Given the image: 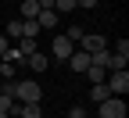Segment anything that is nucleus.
<instances>
[{
    "mask_svg": "<svg viewBox=\"0 0 129 118\" xmlns=\"http://www.w3.org/2000/svg\"><path fill=\"white\" fill-rule=\"evenodd\" d=\"M22 64H29L32 72H47V64H50V61H47V57L40 54V50H36V54H29V57H22Z\"/></svg>",
    "mask_w": 129,
    "mask_h": 118,
    "instance_id": "nucleus-9",
    "label": "nucleus"
},
{
    "mask_svg": "<svg viewBox=\"0 0 129 118\" xmlns=\"http://www.w3.org/2000/svg\"><path fill=\"white\" fill-rule=\"evenodd\" d=\"M57 18H61V14H57L54 7H47V11L36 14V25H40V29H57Z\"/></svg>",
    "mask_w": 129,
    "mask_h": 118,
    "instance_id": "nucleus-8",
    "label": "nucleus"
},
{
    "mask_svg": "<svg viewBox=\"0 0 129 118\" xmlns=\"http://www.w3.org/2000/svg\"><path fill=\"white\" fill-rule=\"evenodd\" d=\"M11 118H18V114H11Z\"/></svg>",
    "mask_w": 129,
    "mask_h": 118,
    "instance_id": "nucleus-26",
    "label": "nucleus"
},
{
    "mask_svg": "<svg viewBox=\"0 0 129 118\" xmlns=\"http://www.w3.org/2000/svg\"><path fill=\"white\" fill-rule=\"evenodd\" d=\"M104 36H97V32H86L83 40H79V50H86V54H97V50H104Z\"/></svg>",
    "mask_w": 129,
    "mask_h": 118,
    "instance_id": "nucleus-6",
    "label": "nucleus"
},
{
    "mask_svg": "<svg viewBox=\"0 0 129 118\" xmlns=\"http://www.w3.org/2000/svg\"><path fill=\"white\" fill-rule=\"evenodd\" d=\"M83 75H90V82H104V79H108V72H104V68H97V64H90Z\"/></svg>",
    "mask_w": 129,
    "mask_h": 118,
    "instance_id": "nucleus-13",
    "label": "nucleus"
},
{
    "mask_svg": "<svg viewBox=\"0 0 129 118\" xmlns=\"http://www.w3.org/2000/svg\"><path fill=\"white\" fill-rule=\"evenodd\" d=\"M111 54H118V57H129V40H118V43H115V50H111Z\"/></svg>",
    "mask_w": 129,
    "mask_h": 118,
    "instance_id": "nucleus-20",
    "label": "nucleus"
},
{
    "mask_svg": "<svg viewBox=\"0 0 129 118\" xmlns=\"http://www.w3.org/2000/svg\"><path fill=\"white\" fill-rule=\"evenodd\" d=\"M0 111H7V114L14 111V97L11 93H0Z\"/></svg>",
    "mask_w": 129,
    "mask_h": 118,
    "instance_id": "nucleus-19",
    "label": "nucleus"
},
{
    "mask_svg": "<svg viewBox=\"0 0 129 118\" xmlns=\"http://www.w3.org/2000/svg\"><path fill=\"white\" fill-rule=\"evenodd\" d=\"M68 118H86V107H83V104H75V107L68 111Z\"/></svg>",
    "mask_w": 129,
    "mask_h": 118,
    "instance_id": "nucleus-21",
    "label": "nucleus"
},
{
    "mask_svg": "<svg viewBox=\"0 0 129 118\" xmlns=\"http://www.w3.org/2000/svg\"><path fill=\"white\" fill-rule=\"evenodd\" d=\"M97 4H101V0H75V7H86V11H93Z\"/></svg>",
    "mask_w": 129,
    "mask_h": 118,
    "instance_id": "nucleus-22",
    "label": "nucleus"
},
{
    "mask_svg": "<svg viewBox=\"0 0 129 118\" xmlns=\"http://www.w3.org/2000/svg\"><path fill=\"white\" fill-rule=\"evenodd\" d=\"M36 14H40V4L36 0H25L22 4V18H36Z\"/></svg>",
    "mask_w": 129,
    "mask_h": 118,
    "instance_id": "nucleus-14",
    "label": "nucleus"
},
{
    "mask_svg": "<svg viewBox=\"0 0 129 118\" xmlns=\"http://www.w3.org/2000/svg\"><path fill=\"white\" fill-rule=\"evenodd\" d=\"M72 50H75V43H72L68 36H61V32H57V36H54V47H50V54H54L57 61H68V57H72Z\"/></svg>",
    "mask_w": 129,
    "mask_h": 118,
    "instance_id": "nucleus-4",
    "label": "nucleus"
},
{
    "mask_svg": "<svg viewBox=\"0 0 129 118\" xmlns=\"http://www.w3.org/2000/svg\"><path fill=\"white\" fill-rule=\"evenodd\" d=\"M54 11H57V14H68V11H75V0H54Z\"/></svg>",
    "mask_w": 129,
    "mask_h": 118,
    "instance_id": "nucleus-16",
    "label": "nucleus"
},
{
    "mask_svg": "<svg viewBox=\"0 0 129 118\" xmlns=\"http://www.w3.org/2000/svg\"><path fill=\"white\" fill-rule=\"evenodd\" d=\"M11 114H18V118H43V107L40 104H18V100H14V111Z\"/></svg>",
    "mask_w": 129,
    "mask_h": 118,
    "instance_id": "nucleus-7",
    "label": "nucleus"
},
{
    "mask_svg": "<svg viewBox=\"0 0 129 118\" xmlns=\"http://www.w3.org/2000/svg\"><path fill=\"white\" fill-rule=\"evenodd\" d=\"M101 118H125V97H108L104 104H97Z\"/></svg>",
    "mask_w": 129,
    "mask_h": 118,
    "instance_id": "nucleus-2",
    "label": "nucleus"
},
{
    "mask_svg": "<svg viewBox=\"0 0 129 118\" xmlns=\"http://www.w3.org/2000/svg\"><path fill=\"white\" fill-rule=\"evenodd\" d=\"M7 54V36H0V57Z\"/></svg>",
    "mask_w": 129,
    "mask_h": 118,
    "instance_id": "nucleus-23",
    "label": "nucleus"
},
{
    "mask_svg": "<svg viewBox=\"0 0 129 118\" xmlns=\"http://www.w3.org/2000/svg\"><path fill=\"white\" fill-rule=\"evenodd\" d=\"M7 93L18 100V104H40V97H43V90L36 86V79H25V82H11L7 86Z\"/></svg>",
    "mask_w": 129,
    "mask_h": 118,
    "instance_id": "nucleus-1",
    "label": "nucleus"
},
{
    "mask_svg": "<svg viewBox=\"0 0 129 118\" xmlns=\"http://www.w3.org/2000/svg\"><path fill=\"white\" fill-rule=\"evenodd\" d=\"M40 32H43V29L36 25V18H22V36H29V40H36Z\"/></svg>",
    "mask_w": 129,
    "mask_h": 118,
    "instance_id": "nucleus-11",
    "label": "nucleus"
},
{
    "mask_svg": "<svg viewBox=\"0 0 129 118\" xmlns=\"http://www.w3.org/2000/svg\"><path fill=\"white\" fill-rule=\"evenodd\" d=\"M64 36H68V40H72V43L79 47V40H83V36H86V29H83V25H72L68 32H64Z\"/></svg>",
    "mask_w": 129,
    "mask_h": 118,
    "instance_id": "nucleus-15",
    "label": "nucleus"
},
{
    "mask_svg": "<svg viewBox=\"0 0 129 118\" xmlns=\"http://www.w3.org/2000/svg\"><path fill=\"white\" fill-rule=\"evenodd\" d=\"M14 50H18L22 57H29V54H36V40H29V36H22V40H18V47H14Z\"/></svg>",
    "mask_w": 129,
    "mask_h": 118,
    "instance_id": "nucleus-12",
    "label": "nucleus"
},
{
    "mask_svg": "<svg viewBox=\"0 0 129 118\" xmlns=\"http://www.w3.org/2000/svg\"><path fill=\"white\" fill-rule=\"evenodd\" d=\"M0 79L14 82V64H11V61H0Z\"/></svg>",
    "mask_w": 129,
    "mask_h": 118,
    "instance_id": "nucleus-17",
    "label": "nucleus"
},
{
    "mask_svg": "<svg viewBox=\"0 0 129 118\" xmlns=\"http://www.w3.org/2000/svg\"><path fill=\"white\" fill-rule=\"evenodd\" d=\"M0 118H11V114H7V111H0Z\"/></svg>",
    "mask_w": 129,
    "mask_h": 118,
    "instance_id": "nucleus-25",
    "label": "nucleus"
},
{
    "mask_svg": "<svg viewBox=\"0 0 129 118\" xmlns=\"http://www.w3.org/2000/svg\"><path fill=\"white\" fill-rule=\"evenodd\" d=\"M90 97H93V104H104V100L111 97V90L104 86V82H93V86H90Z\"/></svg>",
    "mask_w": 129,
    "mask_h": 118,
    "instance_id": "nucleus-10",
    "label": "nucleus"
},
{
    "mask_svg": "<svg viewBox=\"0 0 129 118\" xmlns=\"http://www.w3.org/2000/svg\"><path fill=\"white\" fill-rule=\"evenodd\" d=\"M40 4V11H47V7H54V0H36Z\"/></svg>",
    "mask_w": 129,
    "mask_h": 118,
    "instance_id": "nucleus-24",
    "label": "nucleus"
},
{
    "mask_svg": "<svg viewBox=\"0 0 129 118\" xmlns=\"http://www.w3.org/2000/svg\"><path fill=\"white\" fill-rule=\"evenodd\" d=\"M68 68H72L75 75H83V72L90 68V54H86V50H79V47H75V50H72V57H68Z\"/></svg>",
    "mask_w": 129,
    "mask_h": 118,
    "instance_id": "nucleus-5",
    "label": "nucleus"
},
{
    "mask_svg": "<svg viewBox=\"0 0 129 118\" xmlns=\"http://www.w3.org/2000/svg\"><path fill=\"white\" fill-rule=\"evenodd\" d=\"M7 36H14V40H22V18H14V22H7Z\"/></svg>",
    "mask_w": 129,
    "mask_h": 118,
    "instance_id": "nucleus-18",
    "label": "nucleus"
},
{
    "mask_svg": "<svg viewBox=\"0 0 129 118\" xmlns=\"http://www.w3.org/2000/svg\"><path fill=\"white\" fill-rule=\"evenodd\" d=\"M104 86L111 90V97H125L129 93V72H108Z\"/></svg>",
    "mask_w": 129,
    "mask_h": 118,
    "instance_id": "nucleus-3",
    "label": "nucleus"
}]
</instances>
